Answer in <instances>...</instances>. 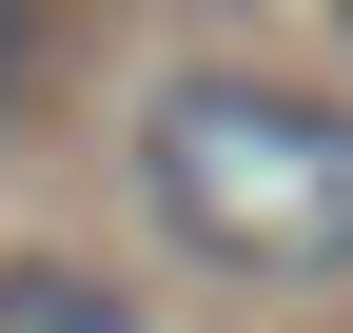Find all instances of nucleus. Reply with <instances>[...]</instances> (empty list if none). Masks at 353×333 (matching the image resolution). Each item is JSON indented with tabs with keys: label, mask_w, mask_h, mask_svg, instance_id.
I'll list each match as a JSON object with an SVG mask.
<instances>
[{
	"label": "nucleus",
	"mask_w": 353,
	"mask_h": 333,
	"mask_svg": "<svg viewBox=\"0 0 353 333\" xmlns=\"http://www.w3.org/2000/svg\"><path fill=\"white\" fill-rule=\"evenodd\" d=\"M138 216L196 275H255V294L353 275V98L255 78V59L157 78V98H138Z\"/></svg>",
	"instance_id": "f257e3e1"
},
{
	"label": "nucleus",
	"mask_w": 353,
	"mask_h": 333,
	"mask_svg": "<svg viewBox=\"0 0 353 333\" xmlns=\"http://www.w3.org/2000/svg\"><path fill=\"white\" fill-rule=\"evenodd\" d=\"M0 333H138V294L79 255H0Z\"/></svg>",
	"instance_id": "f03ea898"
},
{
	"label": "nucleus",
	"mask_w": 353,
	"mask_h": 333,
	"mask_svg": "<svg viewBox=\"0 0 353 333\" xmlns=\"http://www.w3.org/2000/svg\"><path fill=\"white\" fill-rule=\"evenodd\" d=\"M39 98V0H0V118Z\"/></svg>",
	"instance_id": "7ed1b4c3"
},
{
	"label": "nucleus",
	"mask_w": 353,
	"mask_h": 333,
	"mask_svg": "<svg viewBox=\"0 0 353 333\" xmlns=\"http://www.w3.org/2000/svg\"><path fill=\"white\" fill-rule=\"evenodd\" d=\"M334 20H353V0H334Z\"/></svg>",
	"instance_id": "20e7f679"
}]
</instances>
